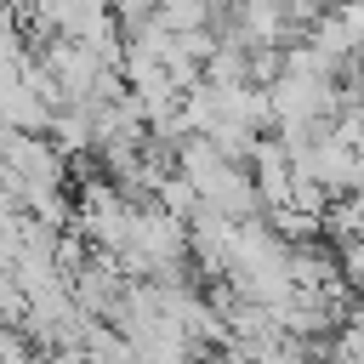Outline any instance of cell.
<instances>
[{"mask_svg": "<svg viewBox=\"0 0 364 364\" xmlns=\"http://www.w3.org/2000/svg\"><path fill=\"white\" fill-rule=\"evenodd\" d=\"M154 199H159L171 216H182V222L205 205V199H199V188H193V176H182V171H165V176L154 182Z\"/></svg>", "mask_w": 364, "mask_h": 364, "instance_id": "obj_1", "label": "cell"}]
</instances>
